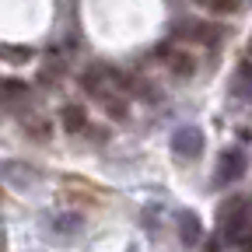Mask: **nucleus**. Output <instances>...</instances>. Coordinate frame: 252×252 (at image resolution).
Instances as JSON below:
<instances>
[{
	"mask_svg": "<svg viewBox=\"0 0 252 252\" xmlns=\"http://www.w3.org/2000/svg\"><path fill=\"white\" fill-rule=\"evenodd\" d=\"M203 130L200 126H179V130L172 133V151L179 154V158H196L200 151H203Z\"/></svg>",
	"mask_w": 252,
	"mask_h": 252,
	"instance_id": "f257e3e1",
	"label": "nucleus"
},
{
	"mask_svg": "<svg viewBox=\"0 0 252 252\" xmlns=\"http://www.w3.org/2000/svg\"><path fill=\"white\" fill-rule=\"evenodd\" d=\"M245 175V154L242 151H228L224 158H220V165H217V186H228L235 179Z\"/></svg>",
	"mask_w": 252,
	"mask_h": 252,
	"instance_id": "f03ea898",
	"label": "nucleus"
},
{
	"mask_svg": "<svg viewBox=\"0 0 252 252\" xmlns=\"http://www.w3.org/2000/svg\"><path fill=\"white\" fill-rule=\"evenodd\" d=\"M200 235H203V228H200V217H196L193 210H182V214H179V238H182V245H189V249H193V245L200 242Z\"/></svg>",
	"mask_w": 252,
	"mask_h": 252,
	"instance_id": "7ed1b4c3",
	"label": "nucleus"
},
{
	"mask_svg": "<svg viewBox=\"0 0 252 252\" xmlns=\"http://www.w3.org/2000/svg\"><path fill=\"white\" fill-rule=\"evenodd\" d=\"M179 35L182 39H196V42H214L217 39V28H210V25H186Z\"/></svg>",
	"mask_w": 252,
	"mask_h": 252,
	"instance_id": "20e7f679",
	"label": "nucleus"
},
{
	"mask_svg": "<svg viewBox=\"0 0 252 252\" xmlns=\"http://www.w3.org/2000/svg\"><path fill=\"white\" fill-rule=\"evenodd\" d=\"M63 130H70V133L84 130V109L81 105H67V109H63Z\"/></svg>",
	"mask_w": 252,
	"mask_h": 252,
	"instance_id": "39448f33",
	"label": "nucleus"
},
{
	"mask_svg": "<svg viewBox=\"0 0 252 252\" xmlns=\"http://www.w3.org/2000/svg\"><path fill=\"white\" fill-rule=\"evenodd\" d=\"M196 4L207 11H217V14H231V11H238L242 0H196Z\"/></svg>",
	"mask_w": 252,
	"mask_h": 252,
	"instance_id": "423d86ee",
	"label": "nucleus"
},
{
	"mask_svg": "<svg viewBox=\"0 0 252 252\" xmlns=\"http://www.w3.org/2000/svg\"><path fill=\"white\" fill-rule=\"evenodd\" d=\"M77 228H81V217H77V214L56 217V231H60V235H77Z\"/></svg>",
	"mask_w": 252,
	"mask_h": 252,
	"instance_id": "0eeeda50",
	"label": "nucleus"
},
{
	"mask_svg": "<svg viewBox=\"0 0 252 252\" xmlns=\"http://www.w3.org/2000/svg\"><path fill=\"white\" fill-rule=\"evenodd\" d=\"M168 67L175 70V74H193V60H189V56H182V53H175V56H168Z\"/></svg>",
	"mask_w": 252,
	"mask_h": 252,
	"instance_id": "6e6552de",
	"label": "nucleus"
}]
</instances>
